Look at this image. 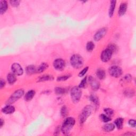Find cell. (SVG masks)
<instances>
[{
	"label": "cell",
	"mask_w": 136,
	"mask_h": 136,
	"mask_svg": "<svg viewBox=\"0 0 136 136\" xmlns=\"http://www.w3.org/2000/svg\"><path fill=\"white\" fill-rule=\"evenodd\" d=\"M75 124V120L71 117L68 118L64 121L61 128V131L65 135L68 134Z\"/></svg>",
	"instance_id": "cell-1"
},
{
	"label": "cell",
	"mask_w": 136,
	"mask_h": 136,
	"mask_svg": "<svg viewBox=\"0 0 136 136\" xmlns=\"http://www.w3.org/2000/svg\"><path fill=\"white\" fill-rule=\"evenodd\" d=\"M70 63L73 68L79 69L84 65V60L83 57L78 54L73 55L70 59Z\"/></svg>",
	"instance_id": "cell-2"
},
{
	"label": "cell",
	"mask_w": 136,
	"mask_h": 136,
	"mask_svg": "<svg viewBox=\"0 0 136 136\" xmlns=\"http://www.w3.org/2000/svg\"><path fill=\"white\" fill-rule=\"evenodd\" d=\"M82 95V91L79 87H74L71 89V97L72 102L74 103H77L79 102Z\"/></svg>",
	"instance_id": "cell-3"
},
{
	"label": "cell",
	"mask_w": 136,
	"mask_h": 136,
	"mask_svg": "<svg viewBox=\"0 0 136 136\" xmlns=\"http://www.w3.org/2000/svg\"><path fill=\"white\" fill-rule=\"evenodd\" d=\"M91 112L92 107L91 106H87L84 108L79 116V121L81 124H83L86 121L87 118L91 115Z\"/></svg>",
	"instance_id": "cell-4"
},
{
	"label": "cell",
	"mask_w": 136,
	"mask_h": 136,
	"mask_svg": "<svg viewBox=\"0 0 136 136\" xmlns=\"http://www.w3.org/2000/svg\"><path fill=\"white\" fill-rule=\"evenodd\" d=\"M24 94V91L22 89H19L17 91H15L13 94L11 96L10 98L7 101V104H11L15 102H16L17 100L20 99L21 97Z\"/></svg>",
	"instance_id": "cell-5"
},
{
	"label": "cell",
	"mask_w": 136,
	"mask_h": 136,
	"mask_svg": "<svg viewBox=\"0 0 136 136\" xmlns=\"http://www.w3.org/2000/svg\"><path fill=\"white\" fill-rule=\"evenodd\" d=\"M110 75L115 78H118L122 74V69L118 66H112L109 69Z\"/></svg>",
	"instance_id": "cell-6"
},
{
	"label": "cell",
	"mask_w": 136,
	"mask_h": 136,
	"mask_svg": "<svg viewBox=\"0 0 136 136\" xmlns=\"http://www.w3.org/2000/svg\"><path fill=\"white\" fill-rule=\"evenodd\" d=\"M113 52L112 50L108 48H106L103 50V52L101 54L100 58L103 62H106L109 61L112 57Z\"/></svg>",
	"instance_id": "cell-7"
},
{
	"label": "cell",
	"mask_w": 136,
	"mask_h": 136,
	"mask_svg": "<svg viewBox=\"0 0 136 136\" xmlns=\"http://www.w3.org/2000/svg\"><path fill=\"white\" fill-rule=\"evenodd\" d=\"M11 70L14 75L17 76H21L23 74V69L21 66L18 63H13L11 67Z\"/></svg>",
	"instance_id": "cell-8"
},
{
	"label": "cell",
	"mask_w": 136,
	"mask_h": 136,
	"mask_svg": "<svg viewBox=\"0 0 136 136\" xmlns=\"http://www.w3.org/2000/svg\"><path fill=\"white\" fill-rule=\"evenodd\" d=\"M53 65L57 70H62L65 67V62L61 59H56L54 62Z\"/></svg>",
	"instance_id": "cell-9"
},
{
	"label": "cell",
	"mask_w": 136,
	"mask_h": 136,
	"mask_svg": "<svg viewBox=\"0 0 136 136\" xmlns=\"http://www.w3.org/2000/svg\"><path fill=\"white\" fill-rule=\"evenodd\" d=\"M89 83L90 84L93 90L96 91L99 89L100 84L98 81L97 80L91 76L89 78Z\"/></svg>",
	"instance_id": "cell-10"
},
{
	"label": "cell",
	"mask_w": 136,
	"mask_h": 136,
	"mask_svg": "<svg viewBox=\"0 0 136 136\" xmlns=\"http://www.w3.org/2000/svg\"><path fill=\"white\" fill-rule=\"evenodd\" d=\"M107 30L105 28L100 29L96 33L94 36V40L96 41H99L106 34Z\"/></svg>",
	"instance_id": "cell-11"
},
{
	"label": "cell",
	"mask_w": 136,
	"mask_h": 136,
	"mask_svg": "<svg viewBox=\"0 0 136 136\" xmlns=\"http://www.w3.org/2000/svg\"><path fill=\"white\" fill-rule=\"evenodd\" d=\"M15 111V108L13 106L11 105H7L5 107H4L3 109L2 110V112H3L5 114H12Z\"/></svg>",
	"instance_id": "cell-12"
},
{
	"label": "cell",
	"mask_w": 136,
	"mask_h": 136,
	"mask_svg": "<svg viewBox=\"0 0 136 136\" xmlns=\"http://www.w3.org/2000/svg\"><path fill=\"white\" fill-rule=\"evenodd\" d=\"M127 9V4L126 3H122L120 6L119 9V15L120 16H122V15L125 14Z\"/></svg>",
	"instance_id": "cell-13"
},
{
	"label": "cell",
	"mask_w": 136,
	"mask_h": 136,
	"mask_svg": "<svg viewBox=\"0 0 136 136\" xmlns=\"http://www.w3.org/2000/svg\"><path fill=\"white\" fill-rule=\"evenodd\" d=\"M103 129L106 132H111L115 129V126L113 123L106 124L103 126Z\"/></svg>",
	"instance_id": "cell-14"
},
{
	"label": "cell",
	"mask_w": 136,
	"mask_h": 136,
	"mask_svg": "<svg viewBox=\"0 0 136 136\" xmlns=\"http://www.w3.org/2000/svg\"><path fill=\"white\" fill-rule=\"evenodd\" d=\"M0 4H1L0 12H1V14H3L5 12V11L7 9V3L5 1H1Z\"/></svg>",
	"instance_id": "cell-15"
},
{
	"label": "cell",
	"mask_w": 136,
	"mask_h": 136,
	"mask_svg": "<svg viewBox=\"0 0 136 136\" xmlns=\"http://www.w3.org/2000/svg\"><path fill=\"white\" fill-rule=\"evenodd\" d=\"M35 95V91L33 90L30 91L26 93L25 99L26 101H29L33 99Z\"/></svg>",
	"instance_id": "cell-16"
},
{
	"label": "cell",
	"mask_w": 136,
	"mask_h": 136,
	"mask_svg": "<svg viewBox=\"0 0 136 136\" xmlns=\"http://www.w3.org/2000/svg\"><path fill=\"white\" fill-rule=\"evenodd\" d=\"M115 5H116V1H112L111 2V5L109 9V16L110 17H112L113 15L114 10L115 8Z\"/></svg>",
	"instance_id": "cell-17"
},
{
	"label": "cell",
	"mask_w": 136,
	"mask_h": 136,
	"mask_svg": "<svg viewBox=\"0 0 136 136\" xmlns=\"http://www.w3.org/2000/svg\"><path fill=\"white\" fill-rule=\"evenodd\" d=\"M26 72L28 75L34 74L35 72H37V69L34 65H29L26 68Z\"/></svg>",
	"instance_id": "cell-18"
},
{
	"label": "cell",
	"mask_w": 136,
	"mask_h": 136,
	"mask_svg": "<svg viewBox=\"0 0 136 136\" xmlns=\"http://www.w3.org/2000/svg\"><path fill=\"white\" fill-rule=\"evenodd\" d=\"M96 75L97 77L99 79H104L105 78V72L104 70L99 69L97 71Z\"/></svg>",
	"instance_id": "cell-19"
},
{
	"label": "cell",
	"mask_w": 136,
	"mask_h": 136,
	"mask_svg": "<svg viewBox=\"0 0 136 136\" xmlns=\"http://www.w3.org/2000/svg\"><path fill=\"white\" fill-rule=\"evenodd\" d=\"M7 81H8V83L12 85V84H13L15 82V81H16V80H17V78H16V77L15 76L14 74L10 73V74L7 75Z\"/></svg>",
	"instance_id": "cell-20"
},
{
	"label": "cell",
	"mask_w": 136,
	"mask_h": 136,
	"mask_svg": "<svg viewBox=\"0 0 136 136\" xmlns=\"http://www.w3.org/2000/svg\"><path fill=\"white\" fill-rule=\"evenodd\" d=\"M124 120L122 118H118L115 121V124L118 129H121L123 127Z\"/></svg>",
	"instance_id": "cell-21"
},
{
	"label": "cell",
	"mask_w": 136,
	"mask_h": 136,
	"mask_svg": "<svg viewBox=\"0 0 136 136\" xmlns=\"http://www.w3.org/2000/svg\"><path fill=\"white\" fill-rule=\"evenodd\" d=\"M48 68V64L47 63H42L41 65H40L37 69V72L38 73H41L42 72H43L44 70Z\"/></svg>",
	"instance_id": "cell-22"
},
{
	"label": "cell",
	"mask_w": 136,
	"mask_h": 136,
	"mask_svg": "<svg viewBox=\"0 0 136 136\" xmlns=\"http://www.w3.org/2000/svg\"><path fill=\"white\" fill-rule=\"evenodd\" d=\"M54 79L52 76L49 75H44L38 79V81H46L48 80H53Z\"/></svg>",
	"instance_id": "cell-23"
},
{
	"label": "cell",
	"mask_w": 136,
	"mask_h": 136,
	"mask_svg": "<svg viewBox=\"0 0 136 136\" xmlns=\"http://www.w3.org/2000/svg\"><path fill=\"white\" fill-rule=\"evenodd\" d=\"M90 100L91 102L94 103L97 107V106L98 107L99 104V100H98V98L96 96L91 95L90 96Z\"/></svg>",
	"instance_id": "cell-24"
},
{
	"label": "cell",
	"mask_w": 136,
	"mask_h": 136,
	"mask_svg": "<svg viewBox=\"0 0 136 136\" xmlns=\"http://www.w3.org/2000/svg\"><path fill=\"white\" fill-rule=\"evenodd\" d=\"M95 47V44L92 42H89L86 45V48L87 50L89 52H91L94 48Z\"/></svg>",
	"instance_id": "cell-25"
},
{
	"label": "cell",
	"mask_w": 136,
	"mask_h": 136,
	"mask_svg": "<svg viewBox=\"0 0 136 136\" xmlns=\"http://www.w3.org/2000/svg\"><path fill=\"white\" fill-rule=\"evenodd\" d=\"M100 118L104 122H108L111 120V119L109 117V116L106 115L105 114H101Z\"/></svg>",
	"instance_id": "cell-26"
},
{
	"label": "cell",
	"mask_w": 136,
	"mask_h": 136,
	"mask_svg": "<svg viewBox=\"0 0 136 136\" xmlns=\"http://www.w3.org/2000/svg\"><path fill=\"white\" fill-rule=\"evenodd\" d=\"M135 92L133 89H127V90L124 91V94H125L127 97H132L134 95Z\"/></svg>",
	"instance_id": "cell-27"
},
{
	"label": "cell",
	"mask_w": 136,
	"mask_h": 136,
	"mask_svg": "<svg viewBox=\"0 0 136 136\" xmlns=\"http://www.w3.org/2000/svg\"><path fill=\"white\" fill-rule=\"evenodd\" d=\"M55 91L56 93V94H58V95L63 94L65 93V89L63 88L56 87L55 89Z\"/></svg>",
	"instance_id": "cell-28"
},
{
	"label": "cell",
	"mask_w": 136,
	"mask_h": 136,
	"mask_svg": "<svg viewBox=\"0 0 136 136\" xmlns=\"http://www.w3.org/2000/svg\"><path fill=\"white\" fill-rule=\"evenodd\" d=\"M69 78V76H60L57 78V80L58 81H63L67 80Z\"/></svg>",
	"instance_id": "cell-29"
},
{
	"label": "cell",
	"mask_w": 136,
	"mask_h": 136,
	"mask_svg": "<svg viewBox=\"0 0 136 136\" xmlns=\"http://www.w3.org/2000/svg\"><path fill=\"white\" fill-rule=\"evenodd\" d=\"M86 83H87V77H85L80 83L79 85V88H84L85 86L86 85Z\"/></svg>",
	"instance_id": "cell-30"
},
{
	"label": "cell",
	"mask_w": 136,
	"mask_h": 136,
	"mask_svg": "<svg viewBox=\"0 0 136 136\" xmlns=\"http://www.w3.org/2000/svg\"><path fill=\"white\" fill-rule=\"evenodd\" d=\"M67 112H68L67 108V107H66L65 106H63V107L62 108L61 111L62 116H63V117H64V116H65L66 115H67Z\"/></svg>",
	"instance_id": "cell-31"
},
{
	"label": "cell",
	"mask_w": 136,
	"mask_h": 136,
	"mask_svg": "<svg viewBox=\"0 0 136 136\" xmlns=\"http://www.w3.org/2000/svg\"><path fill=\"white\" fill-rule=\"evenodd\" d=\"M104 111L108 116H111L113 114V111L111 109V108H106V109L104 110Z\"/></svg>",
	"instance_id": "cell-32"
},
{
	"label": "cell",
	"mask_w": 136,
	"mask_h": 136,
	"mask_svg": "<svg viewBox=\"0 0 136 136\" xmlns=\"http://www.w3.org/2000/svg\"><path fill=\"white\" fill-rule=\"evenodd\" d=\"M88 70V67H86L85 69H84L82 71H81L79 74V76L80 77H83L85 74H86V72H87Z\"/></svg>",
	"instance_id": "cell-33"
},
{
	"label": "cell",
	"mask_w": 136,
	"mask_h": 136,
	"mask_svg": "<svg viewBox=\"0 0 136 136\" xmlns=\"http://www.w3.org/2000/svg\"><path fill=\"white\" fill-rule=\"evenodd\" d=\"M10 2L11 4L13 6H17L19 5V3H20V1H11Z\"/></svg>",
	"instance_id": "cell-34"
},
{
	"label": "cell",
	"mask_w": 136,
	"mask_h": 136,
	"mask_svg": "<svg viewBox=\"0 0 136 136\" xmlns=\"http://www.w3.org/2000/svg\"><path fill=\"white\" fill-rule=\"evenodd\" d=\"M129 125L130 126H131L132 127H134V128L136 127V122L135 120H130L129 121Z\"/></svg>",
	"instance_id": "cell-35"
},
{
	"label": "cell",
	"mask_w": 136,
	"mask_h": 136,
	"mask_svg": "<svg viewBox=\"0 0 136 136\" xmlns=\"http://www.w3.org/2000/svg\"><path fill=\"white\" fill-rule=\"evenodd\" d=\"M108 48L109 49H110L112 51V52H114V51H115V50H116V47L114 45H113V44L110 45L109 46H108Z\"/></svg>",
	"instance_id": "cell-36"
},
{
	"label": "cell",
	"mask_w": 136,
	"mask_h": 136,
	"mask_svg": "<svg viewBox=\"0 0 136 136\" xmlns=\"http://www.w3.org/2000/svg\"><path fill=\"white\" fill-rule=\"evenodd\" d=\"M131 78H132L131 76L130 75H126V76H124V80H125V81H127V82H128V81H131Z\"/></svg>",
	"instance_id": "cell-37"
},
{
	"label": "cell",
	"mask_w": 136,
	"mask_h": 136,
	"mask_svg": "<svg viewBox=\"0 0 136 136\" xmlns=\"http://www.w3.org/2000/svg\"><path fill=\"white\" fill-rule=\"evenodd\" d=\"M5 85V83L4 80H3V79H1V84H0V87H1V88L2 89L3 87H4Z\"/></svg>",
	"instance_id": "cell-38"
},
{
	"label": "cell",
	"mask_w": 136,
	"mask_h": 136,
	"mask_svg": "<svg viewBox=\"0 0 136 136\" xmlns=\"http://www.w3.org/2000/svg\"><path fill=\"white\" fill-rule=\"evenodd\" d=\"M3 123H4V122L3 121L2 119H1V127H2L3 125Z\"/></svg>",
	"instance_id": "cell-39"
}]
</instances>
